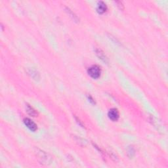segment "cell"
<instances>
[{
  "mask_svg": "<svg viewBox=\"0 0 168 168\" xmlns=\"http://www.w3.org/2000/svg\"><path fill=\"white\" fill-rule=\"evenodd\" d=\"M128 153H127V154H128V156H129V158H132L134 155H135V149H134L133 147L131 146H129V148L128 149Z\"/></svg>",
  "mask_w": 168,
  "mask_h": 168,
  "instance_id": "cell-9",
  "label": "cell"
},
{
  "mask_svg": "<svg viewBox=\"0 0 168 168\" xmlns=\"http://www.w3.org/2000/svg\"><path fill=\"white\" fill-rule=\"evenodd\" d=\"M23 122L25 124V126L30 129V131H33V132H34V131H36L38 129L37 125H36L33 121H32L30 119L26 118L24 119Z\"/></svg>",
  "mask_w": 168,
  "mask_h": 168,
  "instance_id": "cell-2",
  "label": "cell"
},
{
  "mask_svg": "<svg viewBox=\"0 0 168 168\" xmlns=\"http://www.w3.org/2000/svg\"><path fill=\"white\" fill-rule=\"evenodd\" d=\"M26 111L28 113V114H30L32 116H37L38 112H36L34 108L32 107L29 104H27L26 105Z\"/></svg>",
  "mask_w": 168,
  "mask_h": 168,
  "instance_id": "cell-8",
  "label": "cell"
},
{
  "mask_svg": "<svg viewBox=\"0 0 168 168\" xmlns=\"http://www.w3.org/2000/svg\"><path fill=\"white\" fill-rule=\"evenodd\" d=\"M108 116L109 118L113 122L117 121V120L119 119V117H120L118 111L117 109L116 108L110 109L108 113Z\"/></svg>",
  "mask_w": 168,
  "mask_h": 168,
  "instance_id": "cell-3",
  "label": "cell"
},
{
  "mask_svg": "<svg viewBox=\"0 0 168 168\" xmlns=\"http://www.w3.org/2000/svg\"><path fill=\"white\" fill-rule=\"evenodd\" d=\"M28 73L31 76V78H32L34 79H35V80H39L40 79L39 72L36 71L34 69H28Z\"/></svg>",
  "mask_w": 168,
  "mask_h": 168,
  "instance_id": "cell-7",
  "label": "cell"
},
{
  "mask_svg": "<svg viewBox=\"0 0 168 168\" xmlns=\"http://www.w3.org/2000/svg\"><path fill=\"white\" fill-rule=\"evenodd\" d=\"M37 155L39 158L41 160L42 162H49L50 158L49 157V155L47 153H45V152L41 151V150L37 149Z\"/></svg>",
  "mask_w": 168,
  "mask_h": 168,
  "instance_id": "cell-4",
  "label": "cell"
},
{
  "mask_svg": "<svg viewBox=\"0 0 168 168\" xmlns=\"http://www.w3.org/2000/svg\"><path fill=\"white\" fill-rule=\"evenodd\" d=\"M95 53H96L97 56L101 59L102 61H103L104 63L108 64V59L107 56L105 55V54L104 53V52L102 51L101 49H95Z\"/></svg>",
  "mask_w": 168,
  "mask_h": 168,
  "instance_id": "cell-5",
  "label": "cell"
},
{
  "mask_svg": "<svg viewBox=\"0 0 168 168\" xmlns=\"http://www.w3.org/2000/svg\"><path fill=\"white\" fill-rule=\"evenodd\" d=\"M107 10V6H106V3L103 1H99L97 5V11L99 14H103Z\"/></svg>",
  "mask_w": 168,
  "mask_h": 168,
  "instance_id": "cell-6",
  "label": "cell"
},
{
  "mask_svg": "<svg viewBox=\"0 0 168 168\" xmlns=\"http://www.w3.org/2000/svg\"><path fill=\"white\" fill-rule=\"evenodd\" d=\"M87 73L93 79H97L101 76V70L100 67L97 65H93L89 68L87 70Z\"/></svg>",
  "mask_w": 168,
  "mask_h": 168,
  "instance_id": "cell-1",
  "label": "cell"
},
{
  "mask_svg": "<svg viewBox=\"0 0 168 168\" xmlns=\"http://www.w3.org/2000/svg\"><path fill=\"white\" fill-rule=\"evenodd\" d=\"M67 12L69 13V15H72L71 17L73 18L74 19V20H78V17H77V16H76V15L74 14V13L72 12V11L69 8H67Z\"/></svg>",
  "mask_w": 168,
  "mask_h": 168,
  "instance_id": "cell-10",
  "label": "cell"
},
{
  "mask_svg": "<svg viewBox=\"0 0 168 168\" xmlns=\"http://www.w3.org/2000/svg\"><path fill=\"white\" fill-rule=\"evenodd\" d=\"M116 3L118 4V6L120 7L121 9H124V5H122V3L121 1H117Z\"/></svg>",
  "mask_w": 168,
  "mask_h": 168,
  "instance_id": "cell-11",
  "label": "cell"
}]
</instances>
